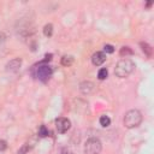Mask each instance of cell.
<instances>
[{
  "label": "cell",
  "mask_w": 154,
  "mask_h": 154,
  "mask_svg": "<svg viewBox=\"0 0 154 154\" xmlns=\"http://www.w3.org/2000/svg\"><path fill=\"white\" fill-rule=\"evenodd\" d=\"M135 70V63L131 59H122L117 63L116 69H114V75L119 78H125L129 75H131V72Z\"/></svg>",
  "instance_id": "1"
},
{
  "label": "cell",
  "mask_w": 154,
  "mask_h": 154,
  "mask_svg": "<svg viewBox=\"0 0 154 154\" xmlns=\"http://www.w3.org/2000/svg\"><path fill=\"white\" fill-rule=\"evenodd\" d=\"M124 125L128 129L137 128L142 122V113L138 109H129L124 116Z\"/></svg>",
  "instance_id": "2"
},
{
  "label": "cell",
  "mask_w": 154,
  "mask_h": 154,
  "mask_svg": "<svg viewBox=\"0 0 154 154\" xmlns=\"http://www.w3.org/2000/svg\"><path fill=\"white\" fill-rule=\"evenodd\" d=\"M102 149L101 141L96 137H90L84 144V154H100Z\"/></svg>",
  "instance_id": "3"
},
{
  "label": "cell",
  "mask_w": 154,
  "mask_h": 154,
  "mask_svg": "<svg viewBox=\"0 0 154 154\" xmlns=\"http://www.w3.org/2000/svg\"><path fill=\"white\" fill-rule=\"evenodd\" d=\"M52 73H53V69L49 65H38L35 71V76L42 82H47L52 77Z\"/></svg>",
  "instance_id": "4"
},
{
  "label": "cell",
  "mask_w": 154,
  "mask_h": 154,
  "mask_svg": "<svg viewBox=\"0 0 154 154\" xmlns=\"http://www.w3.org/2000/svg\"><path fill=\"white\" fill-rule=\"evenodd\" d=\"M55 128H57L58 132L65 134L71 128V122H70V119L64 118V117L58 118V119H55Z\"/></svg>",
  "instance_id": "5"
},
{
  "label": "cell",
  "mask_w": 154,
  "mask_h": 154,
  "mask_svg": "<svg viewBox=\"0 0 154 154\" xmlns=\"http://www.w3.org/2000/svg\"><path fill=\"white\" fill-rule=\"evenodd\" d=\"M22 66V59L20 58H14L12 60H10L6 64V71L8 72H17Z\"/></svg>",
  "instance_id": "6"
},
{
  "label": "cell",
  "mask_w": 154,
  "mask_h": 154,
  "mask_svg": "<svg viewBox=\"0 0 154 154\" xmlns=\"http://www.w3.org/2000/svg\"><path fill=\"white\" fill-rule=\"evenodd\" d=\"M94 89H95V85H94V83L90 82V81H83V82L79 83V90H81V93L84 94V95L91 94V93L94 91Z\"/></svg>",
  "instance_id": "7"
},
{
  "label": "cell",
  "mask_w": 154,
  "mask_h": 154,
  "mask_svg": "<svg viewBox=\"0 0 154 154\" xmlns=\"http://www.w3.org/2000/svg\"><path fill=\"white\" fill-rule=\"evenodd\" d=\"M105 60H106V54H105L103 52H96V53H94L93 57H91V63H93V65H95V66L102 65V64L105 63Z\"/></svg>",
  "instance_id": "8"
},
{
  "label": "cell",
  "mask_w": 154,
  "mask_h": 154,
  "mask_svg": "<svg viewBox=\"0 0 154 154\" xmlns=\"http://www.w3.org/2000/svg\"><path fill=\"white\" fill-rule=\"evenodd\" d=\"M73 61H75V59L72 55H64L61 58V65L63 66H71L73 64Z\"/></svg>",
  "instance_id": "9"
},
{
  "label": "cell",
  "mask_w": 154,
  "mask_h": 154,
  "mask_svg": "<svg viewBox=\"0 0 154 154\" xmlns=\"http://www.w3.org/2000/svg\"><path fill=\"white\" fill-rule=\"evenodd\" d=\"M140 46L142 47V51L144 52V54L149 58V57H152V52H153V49H152V47L147 43V42H141L140 43Z\"/></svg>",
  "instance_id": "10"
},
{
  "label": "cell",
  "mask_w": 154,
  "mask_h": 154,
  "mask_svg": "<svg viewBox=\"0 0 154 154\" xmlns=\"http://www.w3.org/2000/svg\"><path fill=\"white\" fill-rule=\"evenodd\" d=\"M52 34H53V25L52 24H46L43 26V35L49 37V36H52Z\"/></svg>",
  "instance_id": "11"
},
{
  "label": "cell",
  "mask_w": 154,
  "mask_h": 154,
  "mask_svg": "<svg viewBox=\"0 0 154 154\" xmlns=\"http://www.w3.org/2000/svg\"><path fill=\"white\" fill-rule=\"evenodd\" d=\"M107 76H108V71H107V69L102 67V69L99 70V72H97V77H99V79L102 81V79L107 78Z\"/></svg>",
  "instance_id": "12"
},
{
  "label": "cell",
  "mask_w": 154,
  "mask_h": 154,
  "mask_svg": "<svg viewBox=\"0 0 154 154\" xmlns=\"http://www.w3.org/2000/svg\"><path fill=\"white\" fill-rule=\"evenodd\" d=\"M100 124H101L103 128L108 126V125L111 124V119H109V117H107V116H101V117H100Z\"/></svg>",
  "instance_id": "13"
},
{
  "label": "cell",
  "mask_w": 154,
  "mask_h": 154,
  "mask_svg": "<svg viewBox=\"0 0 154 154\" xmlns=\"http://www.w3.org/2000/svg\"><path fill=\"white\" fill-rule=\"evenodd\" d=\"M119 53H120L122 57L125 55V58H126V55H131V54H132V51L130 49V47H122Z\"/></svg>",
  "instance_id": "14"
},
{
  "label": "cell",
  "mask_w": 154,
  "mask_h": 154,
  "mask_svg": "<svg viewBox=\"0 0 154 154\" xmlns=\"http://www.w3.org/2000/svg\"><path fill=\"white\" fill-rule=\"evenodd\" d=\"M48 136V129L45 125H41L38 129V137H46Z\"/></svg>",
  "instance_id": "15"
},
{
  "label": "cell",
  "mask_w": 154,
  "mask_h": 154,
  "mask_svg": "<svg viewBox=\"0 0 154 154\" xmlns=\"http://www.w3.org/2000/svg\"><path fill=\"white\" fill-rule=\"evenodd\" d=\"M30 148H31V147H30L28 143H25V144H23V147L18 150V154H26V153L30 150Z\"/></svg>",
  "instance_id": "16"
},
{
  "label": "cell",
  "mask_w": 154,
  "mask_h": 154,
  "mask_svg": "<svg viewBox=\"0 0 154 154\" xmlns=\"http://www.w3.org/2000/svg\"><path fill=\"white\" fill-rule=\"evenodd\" d=\"M103 49H105L106 53H113V52H114V47L111 46V45H105Z\"/></svg>",
  "instance_id": "17"
},
{
  "label": "cell",
  "mask_w": 154,
  "mask_h": 154,
  "mask_svg": "<svg viewBox=\"0 0 154 154\" xmlns=\"http://www.w3.org/2000/svg\"><path fill=\"white\" fill-rule=\"evenodd\" d=\"M7 148V143L4 140H0V150H5Z\"/></svg>",
  "instance_id": "18"
},
{
  "label": "cell",
  "mask_w": 154,
  "mask_h": 154,
  "mask_svg": "<svg viewBox=\"0 0 154 154\" xmlns=\"http://www.w3.org/2000/svg\"><path fill=\"white\" fill-rule=\"evenodd\" d=\"M60 154H72V152L70 150V148H66V147H65V148L61 149V153H60Z\"/></svg>",
  "instance_id": "19"
},
{
  "label": "cell",
  "mask_w": 154,
  "mask_h": 154,
  "mask_svg": "<svg viewBox=\"0 0 154 154\" xmlns=\"http://www.w3.org/2000/svg\"><path fill=\"white\" fill-rule=\"evenodd\" d=\"M52 59V54H46V57H45V59L42 60V63H47V61H49Z\"/></svg>",
  "instance_id": "20"
},
{
  "label": "cell",
  "mask_w": 154,
  "mask_h": 154,
  "mask_svg": "<svg viewBox=\"0 0 154 154\" xmlns=\"http://www.w3.org/2000/svg\"><path fill=\"white\" fill-rule=\"evenodd\" d=\"M5 38H6V36H5V34L0 31V43H1V42H4V41H5Z\"/></svg>",
  "instance_id": "21"
},
{
  "label": "cell",
  "mask_w": 154,
  "mask_h": 154,
  "mask_svg": "<svg viewBox=\"0 0 154 154\" xmlns=\"http://www.w3.org/2000/svg\"><path fill=\"white\" fill-rule=\"evenodd\" d=\"M146 5H147V7H149V6H152V2H147Z\"/></svg>",
  "instance_id": "22"
}]
</instances>
